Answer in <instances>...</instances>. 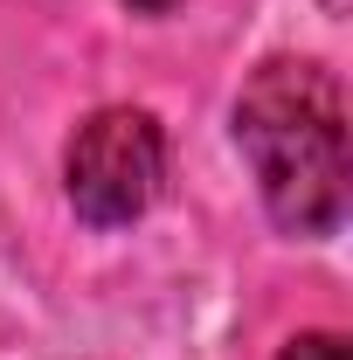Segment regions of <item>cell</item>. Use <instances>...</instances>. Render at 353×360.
Segmentation results:
<instances>
[{
  "mask_svg": "<svg viewBox=\"0 0 353 360\" xmlns=\"http://www.w3.org/2000/svg\"><path fill=\"white\" fill-rule=\"evenodd\" d=\"M125 7H139V14H174V7H187V0H125Z\"/></svg>",
  "mask_w": 353,
  "mask_h": 360,
  "instance_id": "obj_4",
  "label": "cell"
},
{
  "mask_svg": "<svg viewBox=\"0 0 353 360\" xmlns=\"http://www.w3.org/2000/svg\"><path fill=\"white\" fill-rule=\"evenodd\" d=\"M277 360H353V347L340 333H298V340H284Z\"/></svg>",
  "mask_w": 353,
  "mask_h": 360,
  "instance_id": "obj_3",
  "label": "cell"
},
{
  "mask_svg": "<svg viewBox=\"0 0 353 360\" xmlns=\"http://www.w3.org/2000/svg\"><path fill=\"white\" fill-rule=\"evenodd\" d=\"M167 187V132L146 104H104L70 132L63 194L90 229H132Z\"/></svg>",
  "mask_w": 353,
  "mask_h": 360,
  "instance_id": "obj_2",
  "label": "cell"
},
{
  "mask_svg": "<svg viewBox=\"0 0 353 360\" xmlns=\"http://www.w3.org/2000/svg\"><path fill=\"white\" fill-rule=\"evenodd\" d=\"M236 146L257 174L264 215L298 243L347 222V97L312 56H270L236 90Z\"/></svg>",
  "mask_w": 353,
  "mask_h": 360,
  "instance_id": "obj_1",
  "label": "cell"
}]
</instances>
